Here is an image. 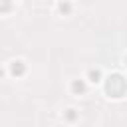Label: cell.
Returning a JSON list of instances; mask_svg holds the SVG:
<instances>
[{
  "label": "cell",
  "instance_id": "cell-1",
  "mask_svg": "<svg viewBox=\"0 0 127 127\" xmlns=\"http://www.w3.org/2000/svg\"><path fill=\"white\" fill-rule=\"evenodd\" d=\"M103 89L109 97L113 99H119L127 93V79L121 75V73H111L109 77H105L103 81Z\"/></svg>",
  "mask_w": 127,
  "mask_h": 127
},
{
  "label": "cell",
  "instance_id": "cell-2",
  "mask_svg": "<svg viewBox=\"0 0 127 127\" xmlns=\"http://www.w3.org/2000/svg\"><path fill=\"white\" fill-rule=\"evenodd\" d=\"M8 71H10V75L12 77H22V75H26V71H28V67H26V64L22 62V60H14L12 64H10V67H8Z\"/></svg>",
  "mask_w": 127,
  "mask_h": 127
},
{
  "label": "cell",
  "instance_id": "cell-3",
  "mask_svg": "<svg viewBox=\"0 0 127 127\" xmlns=\"http://www.w3.org/2000/svg\"><path fill=\"white\" fill-rule=\"evenodd\" d=\"M69 91H71L73 95H83V93L87 91V83H85V79H73V81L69 83Z\"/></svg>",
  "mask_w": 127,
  "mask_h": 127
},
{
  "label": "cell",
  "instance_id": "cell-4",
  "mask_svg": "<svg viewBox=\"0 0 127 127\" xmlns=\"http://www.w3.org/2000/svg\"><path fill=\"white\" fill-rule=\"evenodd\" d=\"M101 79H103V73H101L99 67H89V69H87V81H91V83H99Z\"/></svg>",
  "mask_w": 127,
  "mask_h": 127
},
{
  "label": "cell",
  "instance_id": "cell-5",
  "mask_svg": "<svg viewBox=\"0 0 127 127\" xmlns=\"http://www.w3.org/2000/svg\"><path fill=\"white\" fill-rule=\"evenodd\" d=\"M71 10H73V6H71V2H69V0H62V2L58 4V12H60V14H64V16H69V14H71Z\"/></svg>",
  "mask_w": 127,
  "mask_h": 127
},
{
  "label": "cell",
  "instance_id": "cell-6",
  "mask_svg": "<svg viewBox=\"0 0 127 127\" xmlns=\"http://www.w3.org/2000/svg\"><path fill=\"white\" fill-rule=\"evenodd\" d=\"M64 119H65L67 123H73V121H77V119H79V111H77V109H73V107H69V109H65V111H64Z\"/></svg>",
  "mask_w": 127,
  "mask_h": 127
},
{
  "label": "cell",
  "instance_id": "cell-7",
  "mask_svg": "<svg viewBox=\"0 0 127 127\" xmlns=\"http://www.w3.org/2000/svg\"><path fill=\"white\" fill-rule=\"evenodd\" d=\"M12 8H14V0H0V16L12 12Z\"/></svg>",
  "mask_w": 127,
  "mask_h": 127
},
{
  "label": "cell",
  "instance_id": "cell-8",
  "mask_svg": "<svg viewBox=\"0 0 127 127\" xmlns=\"http://www.w3.org/2000/svg\"><path fill=\"white\" fill-rule=\"evenodd\" d=\"M4 73H6V71H4V69H2V67H0V79H2V77H4Z\"/></svg>",
  "mask_w": 127,
  "mask_h": 127
},
{
  "label": "cell",
  "instance_id": "cell-9",
  "mask_svg": "<svg viewBox=\"0 0 127 127\" xmlns=\"http://www.w3.org/2000/svg\"><path fill=\"white\" fill-rule=\"evenodd\" d=\"M125 65H127V56H125Z\"/></svg>",
  "mask_w": 127,
  "mask_h": 127
}]
</instances>
